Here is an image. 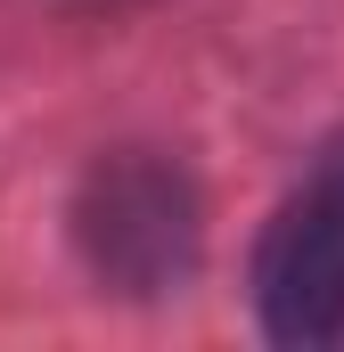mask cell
Listing matches in <instances>:
<instances>
[{
	"label": "cell",
	"mask_w": 344,
	"mask_h": 352,
	"mask_svg": "<svg viewBox=\"0 0 344 352\" xmlns=\"http://www.w3.org/2000/svg\"><path fill=\"white\" fill-rule=\"evenodd\" d=\"M255 303L279 344L344 336V140L295 180L255 246Z\"/></svg>",
	"instance_id": "1"
},
{
	"label": "cell",
	"mask_w": 344,
	"mask_h": 352,
	"mask_svg": "<svg viewBox=\"0 0 344 352\" xmlns=\"http://www.w3.org/2000/svg\"><path fill=\"white\" fill-rule=\"evenodd\" d=\"M83 254L123 295H164L197 263V197L164 156H107L83 188Z\"/></svg>",
	"instance_id": "2"
}]
</instances>
